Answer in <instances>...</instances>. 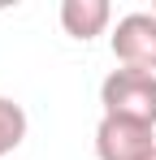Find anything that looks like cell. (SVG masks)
<instances>
[{"mask_svg":"<svg viewBox=\"0 0 156 160\" xmlns=\"http://www.w3.org/2000/svg\"><path fill=\"white\" fill-rule=\"evenodd\" d=\"M156 152V130L126 117H100L96 126V156L100 160H148Z\"/></svg>","mask_w":156,"mask_h":160,"instance_id":"obj_2","label":"cell"},{"mask_svg":"<svg viewBox=\"0 0 156 160\" xmlns=\"http://www.w3.org/2000/svg\"><path fill=\"white\" fill-rule=\"evenodd\" d=\"M148 160H156V152H152V156H148Z\"/></svg>","mask_w":156,"mask_h":160,"instance_id":"obj_7","label":"cell"},{"mask_svg":"<svg viewBox=\"0 0 156 160\" xmlns=\"http://www.w3.org/2000/svg\"><path fill=\"white\" fill-rule=\"evenodd\" d=\"M26 138V108L9 95H0V160L9 152H18Z\"/></svg>","mask_w":156,"mask_h":160,"instance_id":"obj_5","label":"cell"},{"mask_svg":"<svg viewBox=\"0 0 156 160\" xmlns=\"http://www.w3.org/2000/svg\"><path fill=\"white\" fill-rule=\"evenodd\" d=\"M108 43H113V56L126 69L156 74V18L152 13H126Z\"/></svg>","mask_w":156,"mask_h":160,"instance_id":"obj_3","label":"cell"},{"mask_svg":"<svg viewBox=\"0 0 156 160\" xmlns=\"http://www.w3.org/2000/svg\"><path fill=\"white\" fill-rule=\"evenodd\" d=\"M108 22H113V4H108V0H65V4H61V26H65V35H74L82 43L96 39V35H104Z\"/></svg>","mask_w":156,"mask_h":160,"instance_id":"obj_4","label":"cell"},{"mask_svg":"<svg viewBox=\"0 0 156 160\" xmlns=\"http://www.w3.org/2000/svg\"><path fill=\"white\" fill-rule=\"evenodd\" d=\"M152 18H156V4H152Z\"/></svg>","mask_w":156,"mask_h":160,"instance_id":"obj_6","label":"cell"},{"mask_svg":"<svg viewBox=\"0 0 156 160\" xmlns=\"http://www.w3.org/2000/svg\"><path fill=\"white\" fill-rule=\"evenodd\" d=\"M100 104L104 117H126L139 126H156V74L143 69H113L100 82Z\"/></svg>","mask_w":156,"mask_h":160,"instance_id":"obj_1","label":"cell"}]
</instances>
